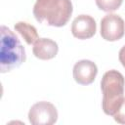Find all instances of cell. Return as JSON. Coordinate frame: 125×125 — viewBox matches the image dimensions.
Wrapping results in <instances>:
<instances>
[{
	"mask_svg": "<svg viewBox=\"0 0 125 125\" xmlns=\"http://www.w3.org/2000/svg\"><path fill=\"white\" fill-rule=\"evenodd\" d=\"M33 54L40 60H51L58 54V44L49 38H38L33 45Z\"/></svg>",
	"mask_w": 125,
	"mask_h": 125,
	"instance_id": "obj_8",
	"label": "cell"
},
{
	"mask_svg": "<svg viewBox=\"0 0 125 125\" xmlns=\"http://www.w3.org/2000/svg\"><path fill=\"white\" fill-rule=\"evenodd\" d=\"M112 116L116 122H118L120 124H125V98L123 99V102H122L119 109Z\"/></svg>",
	"mask_w": 125,
	"mask_h": 125,
	"instance_id": "obj_11",
	"label": "cell"
},
{
	"mask_svg": "<svg viewBox=\"0 0 125 125\" xmlns=\"http://www.w3.org/2000/svg\"><path fill=\"white\" fill-rule=\"evenodd\" d=\"M125 23L123 19L115 14H107L101 20V36L107 41H116L123 37Z\"/></svg>",
	"mask_w": 125,
	"mask_h": 125,
	"instance_id": "obj_5",
	"label": "cell"
},
{
	"mask_svg": "<svg viewBox=\"0 0 125 125\" xmlns=\"http://www.w3.org/2000/svg\"><path fill=\"white\" fill-rule=\"evenodd\" d=\"M122 2L123 0H96L98 8L104 12L108 13L117 10L121 6Z\"/></svg>",
	"mask_w": 125,
	"mask_h": 125,
	"instance_id": "obj_10",
	"label": "cell"
},
{
	"mask_svg": "<svg viewBox=\"0 0 125 125\" xmlns=\"http://www.w3.org/2000/svg\"><path fill=\"white\" fill-rule=\"evenodd\" d=\"M125 80L123 75L111 69L106 71L101 81V89L103 92L102 107L105 114L113 115L120 107L124 99Z\"/></svg>",
	"mask_w": 125,
	"mask_h": 125,
	"instance_id": "obj_3",
	"label": "cell"
},
{
	"mask_svg": "<svg viewBox=\"0 0 125 125\" xmlns=\"http://www.w3.org/2000/svg\"><path fill=\"white\" fill-rule=\"evenodd\" d=\"M96 31V21L89 15H79L72 21L71 33L78 39H89L95 35Z\"/></svg>",
	"mask_w": 125,
	"mask_h": 125,
	"instance_id": "obj_6",
	"label": "cell"
},
{
	"mask_svg": "<svg viewBox=\"0 0 125 125\" xmlns=\"http://www.w3.org/2000/svg\"><path fill=\"white\" fill-rule=\"evenodd\" d=\"M118 58H119V61H120V62H121V64H122L123 67L125 68V45L120 49Z\"/></svg>",
	"mask_w": 125,
	"mask_h": 125,
	"instance_id": "obj_12",
	"label": "cell"
},
{
	"mask_svg": "<svg viewBox=\"0 0 125 125\" xmlns=\"http://www.w3.org/2000/svg\"><path fill=\"white\" fill-rule=\"evenodd\" d=\"M28 120L33 125H52L58 120L57 108L49 102H38L30 107Z\"/></svg>",
	"mask_w": 125,
	"mask_h": 125,
	"instance_id": "obj_4",
	"label": "cell"
},
{
	"mask_svg": "<svg viewBox=\"0 0 125 125\" xmlns=\"http://www.w3.org/2000/svg\"><path fill=\"white\" fill-rule=\"evenodd\" d=\"M73 8L70 0H36L33 15L37 21L61 27L69 21Z\"/></svg>",
	"mask_w": 125,
	"mask_h": 125,
	"instance_id": "obj_1",
	"label": "cell"
},
{
	"mask_svg": "<svg viewBox=\"0 0 125 125\" xmlns=\"http://www.w3.org/2000/svg\"><path fill=\"white\" fill-rule=\"evenodd\" d=\"M26 55L24 47L18 36L7 26H1L0 47V71L5 73L19 67L25 62Z\"/></svg>",
	"mask_w": 125,
	"mask_h": 125,
	"instance_id": "obj_2",
	"label": "cell"
},
{
	"mask_svg": "<svg viewBox=\"0 0 125 125\" xmlns=\"http://www.w3.org/2000/svg\"><path fill=\"white\" fill-rule=\"evenodd\" d=\"M15 30L21 35V37L25 40L26 44L28 45L34 44L35 41L39 38L37 29L32 24H29L28 22H25V21L17 22L15 24Z\"/></svg>",
	"mask_w": 125,
	"mask_h": 125,
	"instance_id": "obj_9",
	"label": "cell"
},
{
	"mask_svg": "<svg viewBox=\"0 0 125 125\" xmlns=\"http://www.w3.org/2000/svg\"><path fill=\"white\" fill-rule=\"evenodd\" d=\"M73 78L80 85L91 84L98 73V67L95 62L89 60L78 61L73 66Z\"/></svg>",
	"mask_w": 125,
	"mask_h": 125,
	"instance_id": "obj_7",
	"label": "cell"
}]
</instances>
